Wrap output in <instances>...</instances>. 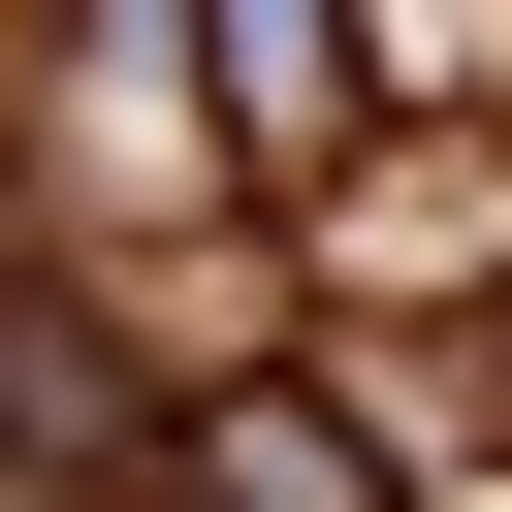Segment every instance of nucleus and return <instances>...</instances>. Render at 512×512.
<instances>
[{"instance_id":"nucleus-2","label":"nucleus","mask_w":512,"mask_h":512,"mask_svg":"<svg viewBox=\"0 0 512 512\" xmlns=\"http://www.w3.org/2000/svg\"><path fill=\"white\" fill-rule=\"evenodd\" d=\"M160 512H384V448H352L320 384H192V416H160Z\"/></svg>"},{"instance_id":"nucleus-1","label":"nucleus","mask_w":512,"mask_h":512,"mask_svg":"<svg viewBox=\"0 0 512 512\" xmlns=\"http://www.w3.org/2000/svg\"><path fill=\"white\" fill-rule=\"evenodd\" d=\"M192 64H224V160H288V192L384 128V32L352 0H192Z\"/></svg>"}]
</instances>
